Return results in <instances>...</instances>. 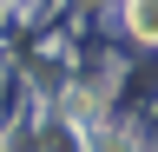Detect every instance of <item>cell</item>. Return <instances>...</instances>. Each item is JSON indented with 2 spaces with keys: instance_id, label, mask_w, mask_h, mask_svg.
<instances>
[{
  "instance_id": "cell-1",
  "label": "cell",
  "mask_w": 158,
  "mask_h": 152,
  "mask_svg": "<svg viewBox=\"0 0 158 152\" xmlns=\"http://www.w3.org/2000/svg\"><path fill=\"white\" fill-rule=\"evenodd\" d=\"M125 20L138 40H158V0H125Z\"/></svg>"
}]
</instances>
